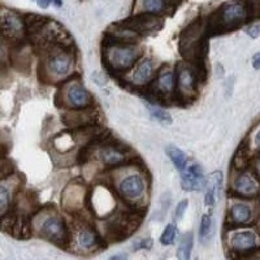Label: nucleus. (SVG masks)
Listing matches in <instances>:
<instances>
[{
  "instance_id": "nucleus-29",
  "label": "nucleus",
  "mask_w": 260,
  "mask_h": 260,
  "mask_svg": "<svg viewBox=\"0 0 260 260\" xmlns=\"http://www.w3.org/2000/svg\"><path fill=\"white\" fill-rule=\"evenodd\" d=\"M11 202H12V198H11L9 189L4 185H0V217L8 212L11 208Z\"/></svg>"
},
{
  "instance_id": "nucleus-6",
  "label": "nucleus",
  "mask_w": 260,
  "mask_h": 260,
  "mask_svg": "<svg viewBox=\"0 0 260 260\" xmlns=\"http://www.w3.org/2000/svg\"><path fill=\"white\" fill-rule=\"evenodd\" d=\"M39 234L45 240L57 246H61V247H65L71 238L65 220L61 216L55 215V213L46 216L45 219L42 220L41 225H39Z\"/></svg>"
},
{
  "instance_id": "nucleus-36",
  "label": "nucleus",
  "mask_w": 260,
  "mask_h": 260,
  "mask_svg": "<svg viewBox=\"0 0 260 260\" xmlns=\"http://www.w3.org/2000/svg\"><path fill=\"white\" fill-rule=\"evenodd\" d=\"M4 38L3 37H2V34H0V62L3 61L4 60V55H6V51H4Z\"/></svg>"
},
{
  "instance_id": "nucleus-3",
  "label": "nucleus",
  "mask_w": 260,
  "mask_h": 260,
  "mask_svg": "<svg viewBox=\"0 0 260 260\" xmlns=\"http://www.w3.org/2000/svg\"><path fill=\"white\" fill-rule=\"evenodd\" d=\"M251 12V7L246 0H234L224 4L216 13L215 27L217 30H232L245 24Z\"/></svg>"
},
{
  "instance_id": "nucleus-38",
  "label": "nucleus",
  "mask_w": 260,
  "mask_h": 260,
  "mask_svg": "<svg viewBox=\"0 0 260 260\" xmlns=\"http://www.w3.org/2000/svg\"><path fill=\"white\" fill-rule=\"evenodd\" d=\"M255 169H256L257 177L260 178V156L257 157V159H256V161H255Z\"/></svg>"
},
{
  "instance_id": "nucleus-26",
  "label": "nucleus",
  "mask_w": 260,
  "mask_h": 260,
  "mask_svg": "<svg viewBox=\"0 0 260 260\" xmlns=\"http://www.w3.org/2000/svg\"><path fill=\"white\" fill-rule=\"evenodd\" d=\"M192 246H194V237L191 233L183 234V237L181 238L180 246H178L177 250V257L181 260H189L191 256Z\"/></svg>"
},
{
  "instance_id": "nucleus-16",
  "label": "nucleus",
  "mask_w": 260,
  "mask_h": 260,
  "mask_svg": "<svg viewBox=\"0 0 260 260\" xmlns=\"http://www.w3.org/2000/svg\"><path fill=\"white\" fill-rule=\"evenodd\" d=\"M89 108V107H87ZM87 108L82 110H74L73 112H69L62 117L64 122L68 126L76 127H85L90 125L96 124V115L92 111H89Z\"/></svg>"
},
{
  "instance_id": "nucleus-19",
  "label": "nucleus",
  "mask_w": 260,
  "mask_h": 260,
  "mask_svg": "<svg viewBox=\"0 0 260 260\" xmlns=\"http://www.w3.org/2000/svg\"><path fill=\"white\" fill-rule=\"evenodd\" d=\"M126 155L121 148L117 146L107 145L99 150V159L107 167H117L121 166L126 161Z\"/></svg>"
},
{
  "instance_id": "nucleus-30",
  "label": "nucleus",
  "mask_w": 260,
  "mask_h": 260,
  "mask_svg": "<svg viewBox=\"0 0 260 260\" xmlns=\"http://www.w3.org/2000/svg\"><path fill=\"white\" fill-rule=\"evenodd\" d=\"M176 237H177V226H176V224H169L162 232L161 237H160V242L164 246H171L175 243Z\"/></svg>"
},
{
  "instance_id": "nucleus-8",
  "label": "nucleus",
  "mask_w": 260,
  "mask_h": 260,
  "mask_svg": "<svg viewBox=\"0 0 260 260\" xmlns=\"http://www.w3.org/2000/svg\"><path fill=\"white\" fill-rule=\"evenodd\" d=\"M141 222V216L136 213L121 212L110 219L107 224V234L116 241H124L126 237L133 233Z\"/></svg>"
},
{
  "instance_id": "nucleus-21",
  "label": "nucleus",
  "mask_w": 260,
  "mask_h": 260,
  "mask_svg": "<svg viewBox=\"0 0 260 260\" xmlns=\"http://www.w3.org/2000/svg\"><path fill=\"white\" fill-rule=\"evenodd\" d=\"M152 89L159 95H171L176 90L175 73L169 69H164L155 78Z\"/></svg>"
},
{
  "instance_id": "nucleus-18",
  "label": "nucleus",
  "mask_w": 260,
  "mask_h": 260,
  "mask_svg": "<svg viewBox=\"0 0 260 260\" xmlns=\"http://www.w3.org/2000/svg\"><path fill=\"white\" fill-rule=\"evenodd\" d=\"M231 247L233 251L247 252L256 247V236L252 232H237L231 238Z\"/></svg>"
},
{
  "instance_id": "nucleus-31",
  "label": "nucleus",
  "mask_w": 260,
  "mask_h": 260,
  "mask_svg": "<svg viewBox=\"0 0 260 260\" xmlns=\"http://www.w3.org/2000/svg\"><path fill=\"white\" fill-rule=\"evenodd\" d=\"M13 164L7 157L0 156V181L6 180L13 173Z\"/></svg>"
},
{
  "instance_id": "nucleus-11",
  "label": "nucleus",
  "mask_w": 260,
  "mask_h": 260,
  "mask_svg": "<svg viewBox=\"0 0 260 260\" xmlns=\"http://www.w3.org/2000/svg\"><path fill=\"white\" fill-rule=\"evenodd\" d=\"M233 190L237 195L240 197H245V198H255L260 194V185L257 182L256 178L248 173V172H245L241 176L236 178L233 185Z\"/></svg>"
},
{
  "instance_id": "nucleus-37",
  "label": "nucleus",
  "mask_w": 260,
  "mask_h": 260,
  "mask_svg": "<svg viewBox=\"0 0 260 260\" xmlns=\"http://www.w3.org/2000/svg\"><path fill=\"white\" fill-rule=\"evenodd\" d=\"M51 2H52V0H37V3H38V6L41 7V8H48Z\"/></svg>"
},
{
  "instance_id": "nucleus-25",
  "label": "nucleus",
  "mask_w": 260,
  "mask_h": 260,
  "mask_svg": "<svg viewBox=\"0 0 260 260\" xmlns=\"http://www.w3.org/2000/svg\"><path fill=\"white\" fill-rule=\"evenodd\" d=\"M166 152L168 155L169 160L175 164V167L178 171H183L185 169V167L187 166V156L183 151H181L176 146H168Z\"/></svg>"
},
{
  "instance_id": "nucleus-20",
  "label": "nucleus",
  "mask_w": 260,
  "mask_h": 260,
  "mask_svg": "<svg viewBox=\"0 0 260 260\" xmlns=\"http://www.w3.org/2000/svg\"><path fill=\"white\" fill-rule=\"evenodd\" d=\"M222 183V173L220 171L213 172L212 175L208 176L207 181H204L206 186V195H204V203L208 207H212L216 203L217 195H219L220 189Z\"/></svg>"
},
{
  "instance_id": "nucleus-14",
  "label": "nucleus",
  "mask_w": 260,
  "mask_h": 260,
  "mask_svg": "<svg viewBox=\"0 0 260 260\" xmlns=\"http://www.w3.org/2000/svg\"><path fill=\"white\" fill-rule=\"evenodd\" d=\"M86 189L85 186L81 185H72L65 189L64 194H62V204L71 212L74 211H80L83 207L86 199Z\"/></svg>"
},
{
  "instance_id": "nucleus-40",
  "label": "nucleus",
  "mask_w": 260,
  "mask_h": 260,
  "mask_svg": "<svg viewBox=\"0 0 260 260\" xmlns=\"http://www.w3.org/2000/svg\"><path fill=\"white\" fill-rule=\"evenodd\" d=\"M52 2H53V3H55V4H56L57 7H60V6H61V4H62L61 0H52Z\"/></svg>"
},
{
  "instance_id": "nucleus-10",
  "label": "nucleus",
  "mask_w": 260,
  "mask_h": 260,
  "mask_svg": "<svg viewBox=\"0 0 260 260\" xmlns=\"http://www.w3.org/2000/svg\"><path fill=\"white\" fill-rule=\"evenodd\" d=\"M198 77L190 65H180L176 77V90L182 99H192L197 94Z\"/></svg>"
},
{
  "instance_id": "nucleus-7",
  "label": "nucleus",
  "mask_w": 260,
  "mask_h": 260,
  "mask_svg": "<svg viewBox=\"0 0 260 260\" xmlns=\"http://www.w3.org/2000/svg\"><path fill=\"white\" fill-rule=\"evenodd\" d=\"M0 34L6 41L21 42L26 36L24 18L11 9L0 8Z\"/></svg>"
},
{
  "instance_id": "nucleus-24",
  "label": "nucleus",
  "mask_w": 260,
  "mask_h": 260,
  "mask_svg": "<svg viewBox=\"0 0 260 260\" xmlns=\"http://www.w3.org/2000/svg\"><path fill=\"white\" fill-rule=\"evenodd\" d=\"M25 27H26V34L30 36H36L42 30V27L47 24L48 18L41 15H27L24 18Z\"/></svg>"
},
{
  "instance_id": "nucleus-13",
  "label": "nucleus",
  "mask_w": 260,
  "mask_h": 260,
  "mask_svg": "<svg viewBox=\"0 0 260 260\" xmlns=\"http://www.w3.org/2000/svg\"><path fill=\"white\" fill-rule=\"evenodd\" d=\"M181 175V186L185 191H195L204 186V177L198 164L185 167Z\"/></svg>"
},
{
  "instance_id": "nucleus-39",
  "label": "nucleus",
  "mask_w": 260,
  "mask_h": 260,
  "mask_svg": "<svg viewBox=\"0 0 260 260\" xmlns=\"http://www.w3.org/2000/svg\"><path fill=\"white\" fill-rule=\"evenodd\" d=\"M255 143H256L257 147L260 148V130H259V132H257L256 137H255Z\"/></svg>"
},
{
  "instance_id": "nucleus-12",
  "label": "nucleus",
  "mask_w": 260,
  "mask_h": 260,
  "mask_svg": "<svg viewBox=\"0 0 260 260\" xmlns=\"http://www.w3.org/2000/svg\"><path fill=\"white\" fill-rule=\"evenodd\" d=\"M122 26L127 29L133 30L134 32H141V34H150L152 31H157L161 29L162 22L160 18H157L155 15H147L142 13V16L134 18L132 22H125Z\"/></svg>"
},
{
  "instance_id": "nucleus-33",
  "label": "nucleus",
  "mask_w": 260,
  "mask_h": 260,
  "mask_svg": "<svg viewBox=\"0 0 260 260\" xmlns=\"http://www.w3.org/2000/svg\"><path fill=\"white\" fill-rule=\"evenodd\" d=\"M152 247V241L150 238H145V240H138L133 243V248L136 251L138 250H148Z\"/></svg>"
},
{
  "instance_id": "nucleus-28",
  "label": "nucleus",
  "mask_w": 260,
  "mask_h": 260,
  "mask_svg": "<svg viewBox=\"0 0 260 260\" xmlns=\"http://www.w3.org/2000/svg\"><path fill=\"white\" fill-rule=\"evenodd\" d=\"M199 236L201 240L203 241H210L211 236H212V219L210 215H203L202 216L201 228H199Z\"/></svg>"
},
{
  "instance_id": "nucleus-15",
  "label": "nucleus",
  "mask_w": 260,
  "mask_h": 260,
  "mask_svg": "<svg viewBox=\"0 0 260 260\" xmlns=\"http://www.w3.org/2000/svg\"><path fill=\"white\" fill-rule=\"evenodd\" d=\"M76 241H77L78 247L85 251H90V250H94L101 246L102 238L95 229L87 226V225H83L76 232Z\"/></svg>"
},
{
  "instance_id": "nucleus-1",
  "label": "nucleus",
  "mask_w": 260,
  "mask_h": 260,
  "mask_svg": "<svg viewBox=\"0 0 260 260\" xmlns=\"http://www.w3.org/2000/svg\"><path fill=\"white\" fill-rule=\"evenodd\" d=\"M142 56V48L134 42H118L110 39L103 48V60L113 72L130 69Z\"/></svg>"
},
{
  "instance_id": "nucleus-4",
  "label": "nucleus",
  "mask_w": 260,
  "mask_h": 260,
  "mask_svg": "<svg viewBox=\"0 0 260 260\" xmlns=\"http://www.w3.org/2000/svg\"><path fill=\"white\" fill-rule=\"evenodd\" d=\"M118 194L127 204L141 207L147 199V182L141 173L127 175L118 182Z\"/></svg>"
},
{
  "instance_id": "nucleus-27",
  "label": "nucleus",
  "mask_w": 260,
  "mask_h": 260,
  "mask_svg": "<svg viewBox=\"0 0 260 260\" xmlns=\"http://www.w3.org/2000/svg\"><path fill=\"white\" fill-rule=\"evenodd\" d=\"M147 110H148V112H150L151 117L155 118V120H156L157 122H160V124L169 125L172 122L171 115H169L167 111L159 108V107H154V106H150V104H147Z\"/></svg>"
},
{
  "instance_id": "nucleus-2",
  "label": "nucleus",
  "mask_w": 260,
  "mask_h": 260,
  "mask_svg": "<svg viewBox=\"0 0 260 260\" xmlns=\"http://www.w3.org/2000/svg\"><path fill=\"white\" fill-rule=\"evenodd\" d=\"M74 65L76 59L73 52H71V47L53 46L47 52L45 68L51 80L61 81L68 78L73 73Z\"/></svg>"
},
{
  "instance_id": "nucleus-22",
  "label": "nucleus",
  "mask_w": 260,
  "mask_h": 260,
  "mask_svg": "<svg viewBox=\"0 0 260 260\" xmlns=\"http://www.w3.org/2000/svg\"><path fill=\"white\" fill-rule=\"evenodd\" d=\"M136 9L139 13L160 15L166 9V0H137Z\"/></svg>"
},
{
  "instance_id": "nucleus-34",
  "label": "nucleus",
  "mask_w": 260,
  "mask_h": 260,
  "mask_svg": "<svg viewBox=\"0 0 260 260\" xmlns=\"http://www.w3.org/2000/svg\"><path fill=\"white\" fill-rule=\"evenodd\" d=\"M246 32H247L248 36L251 37V38H257V37L260 36V26H257V25H252V26H250L247 30H246Z\"/></svg>"
},
{
  "instance_id": "nucleus-5",
  "label": "nucleus",
  "mask_w": 260,
  "mask_h": 260,
  "mask_svg": "<svg viewBox=\"0 0 260 260\" xmlns=\"http://www.w3.org/2000/svg\"><path fill=\"white\" fill-rule=\"evenodd\" d=\"M204 31L202 21H195L183 30L180 38V51L185 59L194 60L203 55Z\"/></svg>"
},
{
  "instance_id": "nucleus-35",
  "label": "nucleus",
  "mask_w": 260,
  "mask_h": 260,
  "mask_svg": "<svg viewBox=\"0 0 260 260\" xmlns=\"http://www.w3.org/2000/svg\"><path fill=\"white\" fill-rule=\"evenodd\" d=\"M252 67L255 69H260V52H257L256 55H254L252 57Z\"/></svg>"
},
{
  "instance_id": "nucleus-9",
  "label": "nucleus",
  "mask_w": 260,
  "mask_h": 260,
  "mask_svg": "<svg viewBox=\"0 0 260 260\" xmlns=\"http://www.w3.org/2000/svg\"><path fill=\"white\" fill-rule=\"evenodd\" d=\"M62 101L72 110H82L91 104V94L80 82H71L62 87Z\"/></svg>"
},
{
  "instance_id": "nucleus-17",
  "label": "nucleus",
  "mask_w": 260,
  "mask_h": 260,
  "mask_svg": "<svg viewBox=\"0 0 260 260\" xmlns=\"http://www.w3.org/2000/svg\"><path fill=\"white\" fill-rule=\"evenodd\" d=\"M154 78V64L150 59H143L138 62L134 69L130 82L134 86H146Z\"/></svg>"
},
{
  "instance_id": "nucleus-32",
  "label": "nucleus",
  "mask_w": 260,
  "mask_h": 260,
  "mask_svg": "<svg viewBox=\"0 0 260 260\" xmlns=\"http://www.w3.org/2000/svg\"><path fill=\"white\" fill-rule=\"evenodd\" d=\"M187 206H189V201H187V199H185V201H181L180 203H178L177 208H176V212H175V217L177 221H180V220L183 217V215H185V212H186Z\"/></svg>"
},
{
  "instance_id": "nucleus-23",
  "label": "nucleus",
  "mask_w": 260,
  "mask_h": 260,
  "mask_svg": "<svg viewBox=\"0 0 260 260\" xmlns=\"http://www.w3.org/2000/svg\"><path fill=\"white\" fill-rule=\"evenodd\" d=\"M231 221L237 225L247 224L251 220V210L246 204H234L229 212Z\"/></svg>"
}]
</instances>
